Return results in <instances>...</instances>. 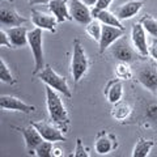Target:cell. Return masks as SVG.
Segmentation results:
<instances>
[{
    "mask_svg": "<svg viewBox=\"0 0 157 157\" xmlns=\"http://www.w3.org/2000/svg\"><path fill=\"white\" fill-rule=\"evenodd\" d=\"M32 124L36 127L39 134L42 135L43 140H48V141H52V143L66 140V136H64V134H63V130L59 126H56L54 122L37 121V122H32Z\"/></svg>",
    "mask_w": 157,
    "mask_h": 157,
    "instance_id": "8992f818",
    "label": "cell"
},
{
    "mask_svg": "<svg viewBox=\"0 0 157 157\" xmlns=\"http://www.w3.org/2000/svg\"><path fill=\"white\" fill-rule=\"evenodd\" d=\"M123 82L119 78H114V80H110L105 86L104 94L105 98L107 100V102L111 105H115L118 102L122 101L123 98Z\"/></svg>",
    "mask_w": 157,
    "mask_h": 157,
    "instance_id": "e0dca14e",
    "label": "cell"
},
{
    "mask_svg": "<svg viewBox=\"0 0 157 157\" xmlns=\"http://www.w3.org/2000/svg\"><path fill=\"white\" fill-rule=\"evenodd\" d=\"M73 156L75 157H89L90 156V153L84 147V144H82L80 137L76 139V147H75V151H73Z\"/></svg>",
    "mask_w": 157,
    "mask_h": 157,
    "instance_id": "f1b7e54d",
    "label": "cell"
},
{
    "mask_svg": "<svg viewBox=\"0 0 157 157\" xmlns=\"http://www.w3.org/2000/svg\"><path fill=\"white\" fill-rule=\"evenodd\" d=\"M46 106L50 121L60 127L63 132H66L68 130V126H70L68 111L66 109L62 97L59 96V92L47 85H46Z\"/></svg>",
    "mask_w": 157,
    "mask_h": 157,
    "instance_id": "6da1fadb",
    "label": "cell"
},
{
    "mask_svg": "<svg viewBox=\"0 0 157 157\" xmlns=\"http://www.w3.org/2000/svg\"><path fill=\"white\" fill-rule=\"evenodd\" d=\"M117 148H118V140L115 135H113L107 131H101L97 135L94 141V152L97 155L100 156L109 155Z\"/></svg>",
    "mask_w": 157,
    "mask_h": 157,
    "instance_id": "ba28073f",
    "label": "cell"
},
{
    "mask_svg": "<svg viewBox=\"0 0 157 157\" xmlns=\"http://www.w3.org/2000/svg\"><path fill=\"white\" fill-rule=\"evenodd\" d=\"M0 46H2V47H8V48L13 47L6 29H2V30H0Z\"/></svg>",
    "mask_w": 157,
    "mask_h": 157,
    "instance_id": "4dcf8cb0",
    "label": "cell"
},
{
    "mask_svg": "<svg viewBox=\"0 0 157 157\" xmlns=\"http://www.w3.org/2000/svg\"><path fill=\"white\" fill-rule=\"evenodd\" d=\"M110 52H111V55L119 62L131 63V62H135L136 59H144L143 56L139 55V52L135 50L134 46L132 47L130 46L127 39L122 38V37L110 46Z\"/></svg>",
    "mask_w": 157,
    "mask_h": 157,
    "instance_id": "5b68a950",
    "label": "cell"
},
{
    "mask_svg": "<svg viewBox=\"0 0 157 157\" xmlns=\"http://www.w3.org/2000/svg\"><path fill=\"white\" fill-rule=\"evenodd\" d=\"M68 7H70L72 20H75L76 22L81 24V25H86L94 18L92 14V9L82 0H71Z\"/></svg>",
    "mask_w": 157,
    "mask_h": 157,
    "instance_id": "30bf717a",
    "label": "cell"
},
{
    "mask_svg": "<svg viewBox=\"0 0 157 157\" xmlns=\"http://www.w3.org/2000/svg\"><path fill=\"white\" fill-rule=\"evenodd\" d=\"M145 118L149 122H157V102H151L145 107Z\"/></svg>",
    "mask_w": 157,
    "mask_h": 157,
    "instance_id": "83f0119b",
    "label": "cell"
},
{
    "mask_svg": "<svg viewBox=\"0 0 157 157\" xmlns=\"http://www.w3.org/2000/svg\"><path fill=\"white\" fill-rule=\"evenodd\" d=\"M149 56L157 60V38H153V41L149 45Z\"/></svg>",
    "mask_w": 157,
    "mask_h": 157,
    "instance_id": "1f68e13d",
    "label": "cell"
},
{
    "mask_svg": "<svg viewBox=\"0 0 157 157\" xmlns=\"http://www.w3.org/2000/svg\"><path fill=\"white\" fill-rule=\"evenodd\" d=\"M89 70V58L78 39L73 41L72 59H71V76L75 84H77Z\"/></svg>",
    "mask_w": 157,
    "mask_h": 157,
    "instance_id": "7a4b0ae2",
    "label": "cell"
},
{
    "mask_svg": "<svg viewBox=\"0 0 157 157\" xmlns=\"http://www.w3.org/2000/svg\"><path fill=\"white\" fill-rule=\"evenodd\" d=\"M94 18H97L98 21L101 24H104V25H110V26H115V28H121V29H124V26L122 25V21L115 13H113L110 11H107V9H104V11H100L97 12L94 16Z\"/></svg>",
    "mask_w": 157,
    "mask_h": 157,
    "instance_id": "44dd1931",
    "label": "cell"
},
{
    "mask_svg": "<svg viewBox=\"0 0 157 157\" xmlns=\"http://www.w3.org/2000/svg\"><path fill=\"white\" fill-rule=\"evenodd\" d=\"M143 6H144L143 0H130V2L118 7L114 13L121 21H124V20H130L132 17H135L140 12V9L143 8Z\"/></svg>",
    "mask_w": 157,
    "mask_h": 157,
    "instance_id": "2e32d148",
    "label": "cell"
},
{
    "mask_svg": "<svg viewBox=\"0 0 157 157\" xmlns=\"http://www.w3.org/2000/svg\"><path fill=\"white\" fill-rule=\"evenodd\" d=\"M64 153H63V151L60 149V148H55L54 147V152H52V157H60V156H63Z\"/></svg>",
    "mask_w": 157,
    "mask_h": 157,
    "instance_id": "d6a6232c",
    "label": "cell"
},
{
    "mask_svg": "<svg viewBox=\"0 0 157 157\" xmlns=\"http://www.w3.org/2000/svg\"><path fill=\"white\" fill-rule=\"evenodd\" d=\"M37 77L45 85L51 86L52 89H55L56 92L60 93V94L66 96L68 98L72 96L71 89H70V86H68V82H67V78L64 76L59 75V73L55 70H54L51 66L46 64L45 68H43V70L37 75Z\"/></svg>",
    "mask_w": 157,
    "mask_h": 157,
    "instance_id": "277c9868",
    "label": "cell"
},
{
    "mask_svg": "<svg viewBox=\"0 0 157 157\" xmlns=\"http://www.w3.org/2000/svg\"><path fill=\"white\" fill-rule=\"evenodd\" d=\"M123 34H124V29L110 26V25H104L102 24V33H101L100 42H98L100 43V54H104Z\"/></svg>",
    "mask_w": 157,
    "mask_h": 157,
    "instance_id": "4fadbf2b",
    "label": "cell"
},
{
    "mask_svg": "<svg viewBox=\"0 0 157 157\" xmlns=\"http://www.w3.org/2000/svg\"><path fill=\"white\" fill-rule=\"evenodd\" d=\"M139 22L143 25L145 32L148 33L151 37L157 38V18L152 17L151 14H145L144 17H141Z\"/></svg>",
    "mask_w": 157,
    "mask_h": 157,
    "instance_id": "484cf974",
    "label": "cell"
},
{
    "mask_svg": "<svg viewBox=\"0 0 157 157\" xmlns=\"http://www.w3.org/2000/svg\"><path fill=\"white\" fill-rule=\"evenodd\" d=\"M0 80L6 82V84H11V85L16 84V78H14L11 68L8 67L4 58H0Z\"/></svg>",
    "mask_w": 157,
    "mask_h": 157,
    "instance_id": "d4e9b609",
    "label": "cell"
},
{
    "mask_svg": "<svg viewBox=\"0 0 157 157\" xmlns=\"http://www.w3.org/2000/svg\"><path fill=\"white\" fill-rule=\"evenodd\" d=\"M51 0H30V4H48Z\"/></svg>",
    "mask_w": 157,
    "mask_h": 157,
    "instance_id": "836d02e7",
    "label": "cell"
},
{
    "mask_svg": "<svg viewBox=\"0 0 157 157\" xmlns=\"http://www.w3.org/2000/svg\"><path fill=\"white\" fill-rule=\"evenodd\" d=\"M28 20L21 16L16 9H13L12 7L2 6L0 8V22L3 26L13 28V26H21L22 24H25Z\"/></svg>",
    "mask_w": 157,
    "mask_h": 157,
    "instance_id": "5bb4252c",
    "label": "cell"
},
{
    "mask_svg": "<svg viewBox=\"0 0 157 157\" xmlns=\"http://www.w3.org/2000/svg\"><path fill=\"white\" fill-rule=\"evenodd\" d=\"M85 32H86V34L92 39L100 42L101 33H102V24L98 21L97 18H93L89 24H86V25H85Z\"/></svg>",
    "mask_w": 157,
    "mask_h": 157,
    "instance_id": "cb8c5ba5",
    "label": "cell"
},
{
    "mask_svg": "<svg viewBox=\"0 0 157 157\" xmlns=\"http://www.w3.org/2000/svg\"><path fill=\"white\" fill-rule=\"evenodd\" d=\"M113 2H114V0H98V2L94 4V7H92V14L94 16L97 12L104 11V9H107Z\"/></svg>",
    "mask_w": 157,
    "mask_h": 157,
    "instance_id": "f546056e",
    "label": "cell"
},
{
    "mask_svg": "<svg viewBox=\"0 0 157 157\" xmlns=\"http://www.w3.org/2000/svg\"><path fill=\"white\" fill-rule=\"evenodd\" d=\"M43 30L34 28L28 33V45L30 47L34 59V71L33 75L37 76L45 68V55H43Z\"/></svg>",
    "mask_w": 157,
    "mask_h": 157,
    "instance_id": "3957f363",
    "label": "cell"
},
{
    "mask_svg": "<svg viewBox=\"0 0 157 157\" xmlns=\"http://www.w3.org/2000/svg\"><path fill=\"white\" fill-rule=\"evenodd\" d=\"M137 81L151 93H157V68L147 64L137 71Z\"/></svg>",
    "mask_w": 157,
    "mask_h": 157,
    "instance_id": "8fae6325",
    "label": "cell"
},
{
    "mask_svg": "<svg viewBox=\"0 0 157 157\" xmlns=\"http://www.w3.org/2000/svg\"><path fill=\"white\" fill-rule=\"evenodd\" d=\"M145 29L143 28L140 22L135 24L131 29V42L135 50L139 52L140 56L147 58L149 55V45H148V38H147Z\"/></svg>",
    "mask_w": 157,
    "mask_h": 157,
    "instance_id": "52a82bcc",
    "label": "cell"
},
{
    "mask_svg": "<svg viewBox=\"0 0 157 157\" xmlns=\"http://www.w3.org/2000/svg\"><path fill=\"white\" fill-rule=\"evenodd\" d=\"M8 36L9 39L12 42V46L14 48H18V47H24L28 45V33L29 30L25 26H13V28H9L8 30Z\"/></svg>",
    "mask_w": 157,
    "mask_h": 157,
    "instance_id": "d6986e66",
    "label": "cell"
},
{
    "mask_svg": "<svg viewBox=\"0 0 157 157\" xmlns=\"http://www.w3.org/2000/svg\"><path fill=\"white\" fill-rule=\"evenodd\" d=\"M66 2H70V0H66Z\"/></svg>",
    "mask_w": 157,
    "mask_h": 157,
    "instance_id": "d590c367",
    "label": "cell"
},
{
    "mask_svg": "<svg viewBox=\"0 0 157 157\" xmlns=\"http://www.w3.org/2000/svg\"><path fill=\"white\" fill-rule=\"evenodd\" d=\"M48 9L56 17L58 22H66L72 20V16L70 13V7L67 6L66 0H51L48 3Z\"/></svg>",
    "mask_w": 157,
    "mask_h": 157,
    "instance_id": "ac0fdd59",
    "label": "cell"
},
{
    "mask_svg": "<svg viewBox=\"0 0 157 157\" xmlns=\"http://www.w3.org/2000/svg\"><path fill=\"white\" fill-rule=\"evenodd\" d=\"M20 132H21L22 136H24V141H25V147H26V149L29 152V155H34L36 148L43 141L42 135L39 134L38 130L32 123L28 127L20 128Z\"/></svg>",
    "mask_w": 157,
    "mask_h": 157,
    "instance_id": "9a60e30c",
    "label": "cell"
},
{
    "mask_svg": "<svg viewBox=\"0 0 157 157\" xmlns=\"http://www.w3.org/2000/svg\"><path fill=\"white\" fill-rule=\"evenodd\" d=\"M54 143L48 140H43L41 144H39L36 151H34V155L37 157H52V152H54Z\"/></svg>",
    "mask_w": 157,
    "mask_h": 157,
    "instance_id": "4316f807",
    "label": "cell"
},
{
    "mask_svg": "<svg viewBox=\"0 0 157 157\" xmlns=\"http://www.w3.org/2000/svg\"><path fill=\"white\" fill-rule=\"evenodd\" d=\"M32 22L36 28H39L42 30H47L51 33H56L58 26V20L54 14H48L45 12L37 11V9H32Z\"/></svg>",
    "mask_w": 157,
    "mask_h": 157,
    "instance_id": "7c38bea8",
    "label": "cell"
},
{
    "mask_svg": "<svg viewBox=\"0 0 157 157\" xmlns=\"http://www.w3.org/2000/svg\"><path fill=\"white\" fill-rule=\"evenodd\" d=\"M86 6H89V7H94V4L98 2V0H82Z\"/></svg>",
    "mask_w": 157,
    "mask_h": 157,
    "instance_id": "e575fe53",
    "label": "cell"
},
{
    "mask_svg": "<svg viewBox=\"0 0 157 157\" xmlns=\"http://www.w3.org/2000/svg\"><path fill=\"white\" fill-rule=\"evenodd\" d=\"M0 107L4 111H18L25 113V114H30V113L36 111V106L29 105L22 100H20V98L8 94L0 96Z\"/></svg>",
    "mask_w": 157,
    "mask_h": 157,
    "instance_id": "9c48e42d",
    "label": "cell"
},
{
    "mask_svg": "<svg viewBox=\"0 0 157 157\" xmlns=\"http://www.w3.org/2000/svg\"><path fill=\"white\" fill-rule=\"evenodd\" d=\"M155 147V141L153 140H148L144 137H139V140L136 141V144L132 149V157H148L152 148Z\"/></svg>",
    "mask_w": 157,
    "mask_h": 157,
    "instance_id": "ffe728a7",
    "label": "cell"
},
{
    "mask_svg": "<svg viewBox=\"0 0 157 157\" xmlns=\"http://www.w3.org/2000/svg\"><path fill=\"white\" fill-rule=\"evenodd\" d=\"M132 113V107L128 102H118V104L114 105V107L110 111V115L113 119H115L118 122H123L127 118L131 115Z\"/></svg>",
    "mask_w": 157,
    "mask_h": 157,
    "instance_id": "7402d4cb",
    "label": "cell"
},
{
    "mask_svg": "<svg viewBox=\"0 0 157 157\" xmlns=\"http://www.w3.org/2000/svg\"><path fill=\"white\" fill-rule=\"evenodd\" d=\"M115 77L119 78V80H131L132 76H134V73H132V70L130 67V63L127 62H119L115 67Z\"/></svg>",
    "mask_w": 157,
    "mask_h": 157,
    "instance_id": "603a6c76",
    "label": "cell"
}]
</instances>
